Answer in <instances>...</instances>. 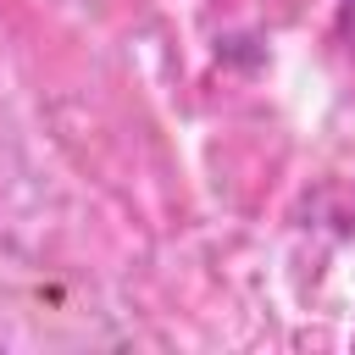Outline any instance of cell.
I'll list each match as a JSON object with an SVG mask.
<instances>
[{
    "instance_id": "obj_1",
    "label": "cell",
    "mask_w": 355,
    "mask_h": 355,
    "mask_svg": "<svg viewBox=\"0 0 355 355\" xmlns=\"http://www.w3.org/2000/svg\"><path fill=\"white\" fill-rule=\"evenodd\" d=\"M338 39H344V50L355 55V0H344V6H338Z\"/></svg>"
}]
</instances>
